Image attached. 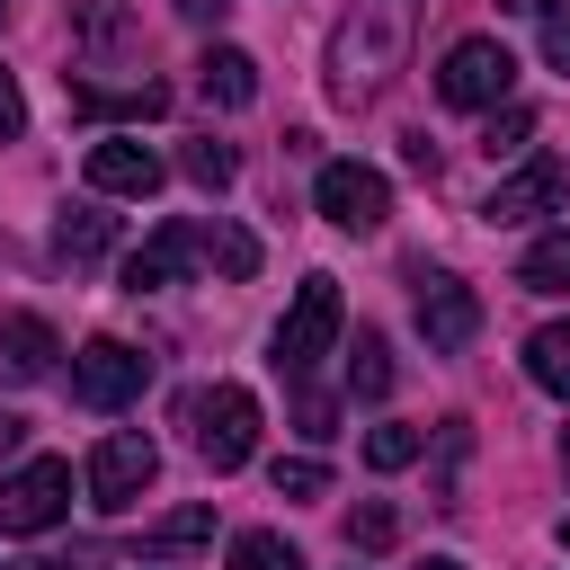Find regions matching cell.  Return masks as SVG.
I'll return each instance as SVG.
<instances>
[{"instance_id": "1", "label": "cell", "mask_w": 570, "mask_h": 570, "mask_svg": "<svg viewBox=\"0 0 570 570\" xmlns=\"http://www.w3.org/2000/svg\"><path fill=\"white\" fill-rule=\"evenodd\" d=\"M410 36H419V0H347V18L330 27V98L356 107L392 89L410 71Z\"/></svg>"}, {"instance_id": "2", "label": "cell", "mask_w": 570, "mask_h": 570, "mask_svg": "<svg viewBox=\"0 0 570 570\" xmlns=\"http://www.w3.org/2000/svg\"><path fill=\"white\" fill-rule=\"evenodd\" d=\"M338 321H347L338 276H303V285H294V303H285V321H276V374H285V383H303V374L338 347Z\"/></svg>"}, {"instance_id": "3", "label": "cell", "mask_w": 570, "mask_h": 570, "mask_svg": "<svg viewBox=\"0 0 570 570\" xmlns=\"http://www.w3.org/2000/svg\"><path fill=\"white\" fill-rule=\"evenodd\" d=\"M187 436H196V454H205L214 472H240V463L258 454V392H240V383L187 392Z\"/></svg>"}, {"instance_id": "4", "label": "cell", "mask_w": 570, "mask_h": 570, "mask_svg": "<svg viewBox=\"0 0 570 570\" xmlns=\"http://www.w3.org/2000/svg\"><path fill=\"white\" fill-rule=\"evenodd\" d=\"M508 89H517V53L499 36L445 45V62H436V98L445 107H508Z\"/></svg>"}, {"instance_id": "5", "label": "cell", "mask_w": 570, "mask_h": 570, "mask_svg": "<svg viewBox=\"0 0 570 570\" xmlns=\"http://www.w3.org/2000/svg\"><path fill=\"white\" fill-rule=\"evenodd\" d=\"M312 205H321V223H338V232H383V223H392V178H383L374 160H321Z\"/></svg>"}, {"instance_id": "6", "label": "cell", "mask_w": 570, "mask_h": 570, "mask_svg": "<svg viewBox=\"0 0 570 570\" xmlns=\"http://www.w3.org/2000/svg\"><path fill=\"white\" fill-rule=\"evenodd\" d=\"M151 481H160V445H151L142 428L98 436V454H89V508H98V517H125Z\"/></svg>"}, {"instance_id": "7", "label": "cell", "mask_w": 570, "mask_h": 570, "mask_svg": "<svg viewBox=\"0 0 570 570\" xmlns=\"http://www.w3.org/2000/svg\"><path fill=\"white\" fill-rule=\"evenodd\" d=\"M62 517H71V463L62 454H27L0 481V534H45Z\"/></svg>"}, {"instance_id": "8", "label": "cell", "mask_w": 570, "mask_h": 570, "mask_svg": "<svg viewBox=\"0 0 570 570\" xmlns=\"http://www.w3.org/2000/svg\"><path fill=\"white\" fill-rule=\"evenodd\" d=\"M142 383H151V356L125 347V338H89L71 356V401L80 410H125V401H142Z\"/></svg>"}, {"instance_id": "9", "label": "cell", "mask_w": 570, "mask_h": 570, "mask_svg": "<svg viewBox=\"0 0 570 570\" xmlns=\"http://www.w3.org/2000/svg\"><path fill=\"white\" fill-rule=\"evenodd\" d=\"M410 285H419V338H428L436 356H454V347L481 338V294H472L463 276H445V267H410Z\"/></svg>"}, {"instance_id": "10", "label": "cell", "mask_w": 570, "mask_h": 570, "mask_svg": "<svg viewBox=\"0 0 570 570\" xmlns=\"http://www.w3.org/2000/svg\"><path fill=\"white\" fill-rule=\"evenodd\" d=\"M561 205H570V160H561V151H534L517 178L490 187L481 214H490V223H534V214H561Z\"/></svg>"}, {"instance_id": "11", "label": "cell", "mask_w": 570, "mask_h": 570, "mask_svg": "<svg viewBox=\"0 0 570 570\" xmlns=\"http://www.w3.org/2000/svg\"><path fill=\"white\" fill-rule=\"evenodd\" d=\"M196 258H205V232H196V223H160V232L125 258V294H160V285H178Z\"/></svg>"}, {"instance_id": "12", "label": "cell", "mask_w": 570, "mask_h": 570, "mask_svg": "<svg viewBox=\"0 0 570 570\" xmlns=\"http://www.w3.org/2000/svg\"><path fill=\"white\" fill-rule=\"evenodd\" d=\"M53 356H62L53 321H36V312H9V321H0V392L45 383V374H53Z\"/></svg>"}, {"instance_id": "13", "label": "cell", "mask_w": 570, "mask_h": 570, "mask_svg": "<svg viewBox=\"0 0 570 570\" xmlns=\"http://www.w3.org/2000/svg\"><path fill=\"white\" fill-rule=\"evenodd\" d=\"M89 187L98 196H151L160 187V151L134 142V134H107V142H89Z\"/></svg>"}, {"instance_id": "14", "label": "cell", "mask_w": 570, "mask_h": 570, "mask_svg": "<svg viewBox=\"0 0 570 570\" xmlns=\"http://www.w3.org/2000/svg\"><path fill=\"white\" fill-rule=\"evenodd\" d=\"M62 89H71V116H98V125H142V116H160V107H169V89H160V80L98 89V80H71V71H62Z\"/></svg>"}, {"instance_id": "15", "label": "cell", "mask_w": 570, "mask_h": 570, "mask_svg": "<svg viewBox=\"0 0 570 570\" xmlns=\"http://www.w3.org/2000/svg\"><path fill=\"white\" fill-rule=\"evenodd\" d=\"M107 249H116V214H98V205H62V214H53V258H62L71 276L98 267Z\"/></svg>"}, {"instance_id": "16", "label": "cell", "mask_w": 570, "mask_h": 570, "mask_svg": "<svg viewBox=\"0 0 570 570\" xmlns=\"http://www.w3.org/2000/svg\"><path fill=\"white\" fill-rule=\"evenodd\" d=\"M196 98H205V107H249V98H258V62H249L240 45H214V53L196 62Z\"/></svg>"}, {"instance_id": "17", "label": "cell", "mask_w": 570, "mask_h": 570, "mask_svg": "<svg viewBox=\"0 0 570 570\" xmlns=\"http://www.w3.org/2000/svg\"><path fill=\"white\" fill-rule=\"evenodd\" d=\"M517 285H525V294H570V223L543 232V240L517 258Z\"/></svg>"}, {"instance_id": "18", "label": "cell", "mask_w": 570, "mask_h": 570, "mask_svg": "<svg viewBox=\"0 0 570 570\" xmlns=\"http://www.w3.org/2000/svg\"><path fill=\"white\" fill-rule=\"evenodd\" d=\"M525 374H534L543 392H561V401H570V321H543V330L525 338Z\"/></svg>"}, {"instance_id": "19", "label": "cell", "mask_w": 570, "mask_h": 570, "mask_svg": "<svg viewBox=\"0 0 570 570\" xmlns=\"http://www.w3.org/2000/svg\"><path fill=\"white\" fill-rule=\"evenodd\" d=\"M205 258L223 267V285H249V276H258V240H249L240 223H223V214L205 223Z\"/></svg>"}, {"instance_id": "20", "label": "cell", "mask_w": 570, "mask_h": 570, "mask_svg": "<svg viewBox=\"0 0 570 570\" xmlns=\"http://www.w3.org/2000/svg\"><path fill=\"white\" fill-rule=\"evenodd\" d=\"M347 392H356V401H383V392H392V347H383V330H356V356H347Z\"/></svg>"}, {"instance_id": "21", "label": "cell", "mask_w": 570, "mask_h": 570, "mask_svg": "<svg viewBox=\"0 0 570 570\" xmlns=\"http://www.w3.org/2000/svg\"><path fill=\"white\" fill-rule=\"evenodd\" d=\"M419 454H428V436H419L410 419H383V428H365V463H374V472H410Z\"/></svg>"}, {"instance_id": "22", "label": "cell", "mask_w": 570, "mask_h": 570, "mask_svg": "<svg viewBox=\"0 0 570 570\" xmlns=\"http://www.w3.org/2000/svg\"><path fill=\"white\" fill-rule=\"evenodd\" d=\"M196 543H214V508H169V517L142 534V552H196Z\"/></svg>"}, {"instance_id": "23", "label": "cell", "mask_w": 570, "mask_h": 570, "mask_svg": "<svg viewBox=\"0 0 570 570\" xmlns=\"http://www.w3.org/2000/svg\"><path fill=\"white\" fill-rule=\"evenodd\" d=\"M232 570H303V552H294L285 534L249 525V534H232Z\"/></svg>"}, {"instance_id": "24", "label": "cell", "mask_w": 570, "mask_h": 570, "mask_svg": "<svg viewBox=\"0 0 570 570\" xmlns=\"http://www.w3.org/2000/svg\"><path fill=\"white\" fill-rule=\"evenodd\" d=\"M178 169H187L196 187H214V196H223V187H232V169H240V151L205 134V142H187V151H178Z\"/></svg>"}, {"instance_id": "25", "label": "cell", "mask_w": 570, "mask_h": 570, "mask_svg": "<svg viewBox=\"0 0 570 570\" xmlns=\"http://www.w3.org/2000/svg\"><path fill=\"white\" fill-rule=\"evenodd\" d=\"M525 134H534V107H517V98H508V107H490L481 151H490V160H508V151H525Z\"/></svg>"}, {"instance_id": "26", "label": "cell", "mask_w": 570, "mask_h": 570, "mask_svg": "<svg viewBox=\"0 0 570 570\" xmlns=\"http://www.w3.org/2000/svg\"><path fill=\"white\" fill-rule=\"evenodd\" d=\"M321 490H330V463H312V454L276 463V499H321Z\"/></svg>"}, {"instance_id": "27", "label": "cell", "mask_w": 570, "mask_h": 570, "mask_svg": "<svg viewBox=\"0 0 570 570\" xmlns=\"http://www.w3.org/2000/svg\"><path fill=\"white\" fill-rule=\"evenodd\" d=\"M392 534H401V517H392V508H383V499H365V508H356V517H347V543H356V552H383V543H392Z\"/></svg>"}, {"instance_id": "28", "label": "cell", "mask_w": 570, "mask_h": 570, "mask_svg": "<svg viewBox=\"0 0 570 570\" xmlns=\"http://www.w3.org/2000/svg\"><path fill=\"white\" fill-rule=\"evenodd\" d=\"M303 436H338V401L330 392H303Z\"/></svg>"}, {"instance_id": "29", "label": "cell", "mask_w": 570, "mask_h": 570, "mask_svg": "<svg viewBox=\"0 0 570 570\" xmlns=\"http://www.w3.org/2000/svg\"><path fill=\"white\" fill-rule=\"evenodd\" d=\"M543 62H552V71H570V18H561V9L543 18Z\"/></svg>"}, {"instance_id": "30", "label": "cell", "mask_w": 570, "mask_h": 570, "mask_svg": "<svg viewBox=\"0 0 570 570\" xmlns=\"http://www.w3.org/2000/svg\"><path fill=\"white\" fill-rule=\"evenodd\" d=\"M18 125H27V98H18V80L0 71V142H18Z\"/></svg>"}, {"instance_id": "31", "label": "cell", "mask_w": 570, "mask_h": 570, "mask_svg": "<svg viewBox=\"0 0 570 570\" xmlns=\"http://www.w3.org/2000/svg\"><path fill=\"white\" fill-rule=\"evenodd\" d=\"M401 160H410L419 178H436V142H428V134H401Z\"/></svg>"}, {"instance_id": "32", "label": "cell", "mask_w": 570, "mask_h": 570, "mask_svg": "<svg viewBox=\"0 0 570 570\" xmlns=\"http://www.w3.org/2000/svg\"><path fill=\"white\" fill-rule=\"evenodd\" d=\"M178 18H187V27H223V18H232V0H178Z\"/></svg>"}, {"instance_id": "33", "label": "cell", "mask_w": 570, "mask_h": 570, "mask_svg": "<svg viewBox=\"0 0 570 570\" xmlns=\"http://www.w3.org/2000/svg\"><path fill=\"white\" fill-rule=\"evenodd\" d=\"M499 9H517V18H552L561 0H499Z\"/></svg>"}, {"instance_id": "34", "label": "cell", "mask_w": 570, "mask_h": 570, "mask_svg": "<svg viewBox=\"0 0 570 570\" xmlns=\"http://www.w3.org/2000/svg\"><path fill=\"white\" fill-rule=\"evenodd\" d=\"M18 570H71V561H53V552H45V561H18Z\"/></svg>"}, {"instance_id": "35", "label": "cell", "mask_w": 570, "mask_h": 570, "mask_svg": "<svg viewBox=\"0 0 570 570\" xmlns=\"http://www.w3.org/2000/svg\"><path fill=\"white\" fill-rule=\"evenodd\" d=\"M428 570H463V561H454V552H436V561H428Z\"/></svg>"}, {"instance_id": "36", "label": "cell", "mask_w": 570, "mask_h": 570, "mask_svg": "<svg viewBox=\"0 0 570 570\" xmlns=\"http://www.w3.org/2000/svg\"><path fill=\"white\" fill-rule=\"evenodd\" d=\"M561 463H570V428H561Z\"/></svg>"}, {"instance_id": "37", "label": "cell", "mask_w": 570, "mask_h": 570, "mask_svg": "<svg viewBox=\"0 0 570 570\" xmlns=\"http://www.w3.org/2000/svg\"><path fill=\"white\" fill-rule=\"evenodd\" d=\"M561 543H570V517H561Z\"/></svg>"}, {"instance_id": "38", "label": "cell", "mask_w": 570, "mask_h": 570, "mask_svg": "<svg viewBox=\"0 0 570 570\" xmlns=\"http://www.w3.org/2000/svg\"><path fill=\"white\" fill-rule=\"evenodd\" d=\"M0 18H9V0H0Z\"/></svg>"}]
</instances>
